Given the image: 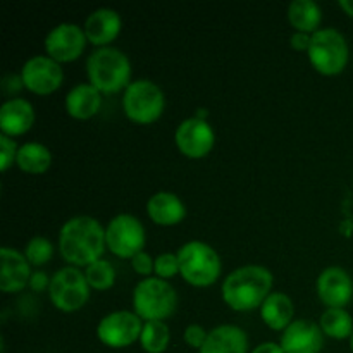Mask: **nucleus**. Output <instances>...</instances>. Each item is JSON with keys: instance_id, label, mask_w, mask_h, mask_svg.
Here are the masks:
<instances>
[{"instance_id": "nucleus-36", "label": "nucleus", "mask_w": 353, "mask_h": 353, "mask_svg": "<svg viewBox=\"0 0 353 353\" xmlns=\"http://www.w3.org/2000/svg\"><path fill=\"white\" fill-rule=\"evenodd\" d=\"M338 6L345 10V14H347V16L353 17V0H340V2H338Z\"/></svg>"}, {"instance_id": "nucleus-7", "label": "nucleus", "mask_w": 353, "mask_h": 353, "mask_svg": "<svg viewBox=\"0 0 353 353\" xmlns=\"http://www.w3.org/2000/svg\"><path fill=\"white\" fill-rule=\"evenodd\" d=\"M165 97L161 86L150 79H137L124 90L123 109L130 121L137 124H152L162 116Z\"/></svg>"}, {"instance_id": "nucleus-26", "label": "nucleus", "mask_w": 353, "mask_h": 353, "mask_svg": "<svg viewBox=\"0 0 353 353\" xmlns=\"http://www.w3.org/2000/svg\"><path fill=\"white\" fill-rule=\"evenodd\" d=\"M171 341V331L164 321H148L143 324L140 345L147 353H164Z\"/></svg>"}, {"instance_id": "nucleus-28", "label": "nucleus", "mask_w": 353, "mask_h": 353, "mask_svg": "<svg viewBox=\"0 0 353 353\" xmlns=\"http://www.w3.org/2000/svg\"><path fill=\"white\" fill-rule=\"evenodd\" d=\"M24 255H26L28 262L31 265H37V268L38 265L48 264L52 257H54V245L45 236H33L26 243Z\"/></svg>"}, {"instance_id": "nucleus-35", "label": "nucleus", "mask_w": 353, "mask_h": 353, "mask_svg": "<svg viewBox=\"0 0 353 353\" xmlns=\"http://www.w3.org/2000/svg\"><path fill=\"white\" fill-rule=\"evenodd\" d=\"M252 353H285L283 352L281 345L274 343V341H265V343L257 345V347L252 350Z\"/></svg>"}, {"instance_id": "nucleus-31", "label": "nucleus", "mask_w": 353, "mask_h": 353, "mask_svg": "<svg viewBox=\"0 0 353 353\" xmlns=\"http://www.w3.org/2000/svg\"><path fill=\"white\" fill-rule=\"evenodd\" d=\"M131 268L137 274L150 278L152 272H155V259H152L147 252H140V254L131 259Z\"/></svg>"}, {"instance_id": "nucleus-4", "label": "nucleus", "mask_w": 353, "mask_h": 353, "mask_svg": "<svg viewBox=\"0 0 353 353\" xmlns=\"http://www.w3.org/2000/svg\"><path fill=\"white\" fill-rule=\"evenodd\" d=\"M178 309V293L161 278H145L133 290V312L141 321H165Z\"/></svg>"}, {"instance_id": "nucleus-32", "label": "nucleus", "mask_w": 353, "mask_h": 353, "mask_svg": "<svg viewBox=\"0 0 353 353\" xmlns=\"http://www.w3.org/2000/svg\"><path fill=\"white\" fill-rule=\"evenodd\" d=\"M207 336H209V333H207L205 327L200 326V324H190L185 330L186 345L192 348H196V350H200V348L203 347Z\"/></svg>"}, {"instance_id": "nucleus-33", "label": "nucleus", "mask_w": 353, "mask_h": 353, "mask_svg": "<svg viewBox=\"0 0 353 353\" xmlns=\"http://www.w3.org/2000/svg\"><path fill=\"white\" fill-rule=\"evenodd\" d=\"M50 281H52V278H48L47 272L34 271L33 274H31V279H30V288L37 293L45 292V290L48 292V288H50Z\"/></svg>"}, {"instance_id": "nucleus-1", "label": "nucleus", "mask_w": 353, "mask_h": 353, "mask_svg": "<svg viewBox=\"0 0 353 353\" xmlns=\"http://www.w3.org/2000/svg\"><path fill=\"white\" fill-rule=\"evenodd\" d=\"M105 248V230L95 217L76 216L62 224L59 252L72 268H88L102 259Z\"/></svg>"}, {"instance_id": "nucleus-11", "label": "nucleus", "mask_w": 353, "mask_h": 353, "mask_svg": "<svg viewBox=\"0 0 353 353\" xmlns=\"http://www.w3.org/2000/svg\"><path fill=\"white\" fill-rule=\"evenodd\" d=\"M21 79L24 88L45 97L61 88L64 81V71L61 64L48 55H33L21 68Z\"/></svg>"}, {"instance_id": "nucleus-17", "label": "nucleus", "mask_w": 353, "mask_h": 353, "mask_svg": "<svg viewBox=\"0 0 353 353\" xmlns=\"http://www.w3.org/2000/svg\"><path fill=\"white\" fill-rule=\"evenodd\" d=\"M121 28H123V19L119 12L109 7L97 9L86 17L85 21V34L92 45L97 48L110 47L114 40L119 37Z\"/></svg>"}, {"instance_id": "nucleus-12", "label": "nucleus", "mask_w": 353, "mask_h": 353, "mask_svg": "<svg viewBox=\"0 0 353 353\" xmlns=\"http://www.w3.org/2000/svg\"><path fill=\"white\" fill-rule=\"evenodd\" d=\"M86 43H88V38L81 26L74 23H61L48 31L45 38V50L48 57L62 64V62H72L81 57Z\"/></svg>"}, {"instance_id": "nucleus-10", "label": "nucleus", "mask_w": 353, "mask_h": 353, "mask_svg": "<svg viewBox=\"0 0 353 353\" xmlns=\"http://www.w3.org/2000/svg\"><path fill=\"white\" fill-rule=\"evenodd\" d=\"M143 323L130 310H116L107 314L97 326V336L109 348H128L140 341Z\"/></svg>"}, {"instance_id": "nucleus-25", "label": "nucleus", "mask_w": 353, "mask_h": 353, "mask_svg": "<svg viewBox=\"0 0 353 353\" xmlns=\"http://www.w3.org/2000/svg\"><path fill=\"white\" fill-rule=\"evenodd\" d=\"M319 326L323 333L333 340H345L353 334V319L345 309H326L321 316Z\"/></svg>"}, {"instance_id": "nucleus-5", "label": "nucleus", "mask_w": 353, "mask_h": 353, "mask_svg": "<svg viewBox=\"0 0 353 353\" xmlns=\"http://www.w3.org/2000/svg\"><path fill=\"white\" fill-rule=\"evenodd\" d=\"M178 259L181 278L196 288L212 286L223 271L219 254L210 245L199 240L183 245L178 250Z\"/></svg>"}, {"instance_id": "nucleus-37", "label": "nucleus", "mask_w": 353, "mask_h": 353, "mask_svg": "<svg viewBox=\"0 0 353 353\" xmlns=\"http://www.w3.org/2000/svg\"><path fill=\"white\" fill-rule=\"evenodd\" d=\"M350 348H352V352H353V334H352V338H350Z\"/></svg>"}, {"instance_id": "nucleus-23", "label": "nucleus", "mask_w": 353, "mask_h": 353, "mask_svg": "<svg viewBox=\"0 0 353 353\" xmlns=\"http://www.w3.org/2000/svg\"><path fill=\"white\" fill-rule=\"evenodd\" d=\"M288 21L300 33L314 34L319 31L323 12H321V7L312 0H293L288 6Z\"/></svg>"}, {"instance_id": "nucleus-34", "label": "nucleus", "mask_w": 353, "mask_h": 353, "mask_svg": "<svg viewBox=\"0 0 353 353\" xmlns=\"http://www.w3.org/2000/svg\"><path fill=\"white\" fill-rule=\"evenodd\" d=\"M310 40H312V34L295 31V33L292 34V38H290V45H292V48H295V50L299 52H309Z\"/></svg>"}, {"instance_id": "nucleus-14", "label": "nucleus", "mask_w": 353, "mask_h": 353, "mask_svg": "<svg viewBox=\"0 0 353 353\" xmlns=\"http://www.w3.org/2000/svg\"><path fill=\"white\" fill-rule=\"evenodd\" d=\"M316 292L327 309H345L353 296V281L345 269L327 268L317 278Z\"/></svg>"}, {"instance_id": "nucleus-19", "label": "nucleus", "mask_w": 353, "mask_h": 353, "mask_svg": "<svg viewBox=\"0 0 353 353\" xmlns=\"http://www.w3.org/2000/svg\"><path fill=\"white\" fill-rule=\"evenodd\" d=\"M199 353H248V336L240 326L223 324L209 331Z\"/></svg>"}, {"instance_id": "nucleus-8", "label": "nucleus", "mask_w": 353, "mask_h": 353, "mask_svg": "<svg viewBox=\"0 0 353 353\" xmlns=\"http://www.w3.org/2000/svg\"><path fill=\"white\" fill-rule=\"evenodd\" d=\"M90 285L86 281L85 272L78 268H62L52 276L48 296L55 309L62 312H76L83 309L90 299Z\"/></svg>"}, {"instance_id": "nucleus-24", "label": "nucleus", "mask_w": 353, "mask_h": 353, "mask_svg": "<svg viewBox=\"0 0 353 353\" xmlns=\"http://www.w3.org/2000/svg\"><path fill=\"white\" fill-rule=\"evenodd\" d=\"M17 168L28 174H43L52 165V154L45 145L38 141H28L21 145L16 157Z\"/></svg>"}, {"instance_id": "nucleus-13", "label": "nucleus", "mask_w": 353, "mask_h": 353, "mask_svg": "<svg viewBox=\"0 0 353 353\" xmlns=\"http://www.w3.org/2000/svg\"><path fill=\"white\" fill-rule=\"evenodd\" d=\"M174 143L185 157L203 159L212 152L216 133L207 121L193 116L176 128Z\"/></svg>"}, {"instance_id": "nucleus-16", "label": "nucleus", "mask_w": 353, "mask_h": 353, "mask_svg": "<svg viewBox=\"0 0 353 353\" xmlns=\"http://www.w3.org/2000/svg\"><path fill=\"white\" fill-rule=\"evenodd\" d=\"M0 290L3 293H19L30 285L31 279V264L28 262L26 255L17 252L16 248L3 247L0 250Z\"/></svg>"}, {"instance_id": "nucleus-15", "label": "nucleus", "mask_w": 353, "mask_h": 353, "mask_svg": "<svg viewBox=\"0 0 353 353\" xmlns=\"http://www.w3.org/2000/svg\"><path fill=\"white\" fill-rule=\"evenodd\" d=\"M279 345L285 353H321L324 347V333L314 321H293L283 331Z\"/></svg>"}, {"instance_id": "nucleus-29", "label": "nucleus", "mask_w": 353, "mask_h": 353, "mask_svg": "<svg viewBox=\"0 0 353 353\" xmlns=\"http://www.w3.org/2000/svg\"><path fill=\"white\" fill-rule=\"evenodd\" d=\"M179 272L178 254H161L155 259V278L171 279Z\"/></svg>"}, {"instance_id": "nucleus-2", "label": "nucleus", "mask_w": 353, "mask_h": 353, "mask_svg": "<svg viewBox=\"0 0 353 353\" xmlns=\"http://www.w3.org/2000/svg\"><path fill=\"white\" fill-rule=\"evenodd\" d=\"M272 272L262 265H243L234 269L223 281V300L236 312L261 309L264 300L271 295Z\"/></svg>"}, {"instance_id": "nucleus-21", "label": "nucleus", "mask_w": 353, "mask_h": 353, "mask_svg": "<svg viewBox=\"0 0 353 353\" xmlns=\"http://www.w3.org/2000/svg\"><path fill=\"white\" fill-rule=\"evenodd\" d=\"M147 214L159 226H176L186 217V207L174 193L157 192L148 199Z\"/></svg>"}, {"instance_id": "nucleus-22", "label": "nucleus", "mask_w": 353, "mask_h": 353, "mask_svg": "<svg viewBox=\"0 0 353 353\" xmlns=\"http://www.w3.org/2000/svg\"><path fill=\"white\" fill-rule=\"evenodd\" d=\"M295 307L286 293L272 292L261 307V317L265 326L274 331H285L293 323Z\"/></svg>"}, {"instance_id": "nucleus-9", "label": "nucleus", "mask_w": 353, "mask_h": 353, "mask_svg": "<svg viewBox=\"0 0 353 353\" xmlns=\"http://www.w3.org/2000/svg\"><path fill=\"white\" fill-rule=\"evenodd\" d=\"M145 228L138 217L131 214H119L112 217L105 228L107 248L119 259H133L143 252Z\"/></svg>"}, {"instance_id": "nucleus-3", "label": "nucleus", "mask_w": 353, "mask_h": 353, "mask_svg": "<svg viewBox=\"0 0 353 353\" xmlns=\"http://www.w3.org/2000/svg\"><path fill=\"white\" fill-rule=\"evenodd\" d=\"M86 74L100 93H119L131 85V62L119 48H97L86 61Z\"/></svg>"}, {"instance_id": "nucleus-20", "label": "nucleus", "mask_w": 353, "mask_h": 353, "mask_svg": "<svg viewBox=\"0 0 353 353\" xmlns=\"http://www.w3.org/2000/svg\"><path fill=\"white\" fill-rule=\"evenodd\" d=\"M65 112L79 121L92 119L102 107V93L90 83H79L72 86L64 100Z\"/></svg>"}, {"instance_id": "nucleus-30", "label": "nucleus", "mask_w": 353, "mask_h": 353, "mask_svg": "<svg viewBox=\"0 0 353 353\" xmlns=\"http://www.w3.org/2000/svg\"><path fill=\"white\" fill-rule=\"evenodd\" d=\"M17 150H19V147H17L12 138L7 137V134H0V157H2L0 169H2V172L9 171L10 165L16 162Z\"/></svg>"}, {"instance_id": "nucleus-27", "label": "nucleus", "mask_w": 353, "mask_h": 353, "mask_svg": "<svg viewBox=\"0 0 353 353\" xmlns=\"http://www.w3.org/2000/svg\"><path fill=\"white\" fill-rule=\"evenodd\" d=\"M86 281H88L90 288L97 290V292H107L116 283V271H114L112 264L105 259L93 262L85 269Z\"/></svg>"}, {"instance_id": "nucleus-18", "label": "nucleus", "mask_w": 353, "mask_h": 353, "mask_svg": "<svg viewBox=\"0 0 353 353\" xmlns=\"http://www.w3.org/2000/svg\"><path fill=\"white\" fill-rule=\"evenodd\" d=\"M34 124V109L31 102L21 97L6 100L0 107V130L7 137H21Z\"/></svg>"}, {"instance_id": "nucleus-6", "label": "nucleus", "mask_w": 353, "mask_h": 353, "mask_svg": "<svg viewBox=\"0 0 353 353\" xmlns=\"http://www.w3.org/2000/svg\"><path fill=\"white\" fill-rule=\"evenodd\" d=\"M309 61L323 76H336L345 71L350 57V48L343 34L334 28H324L312 34Z\"/></svg>"}]
</instances>
